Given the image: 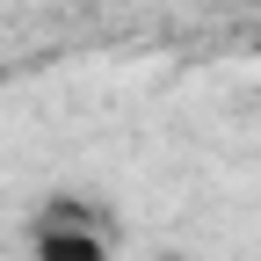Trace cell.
I'll use <instances>...</instances> for the list:
<instances>
[{
    "instance_id": "obj_2",
    "label": "cell",
    "mask_w": 261,
    "mask_h": 261,
    "mask_svg": "<svg viewBox=\"0 0 261 261\" xmlns=\"http://www.w3.org/2000/svg\"><path fill=\"white\" fill-rule=\"evenodd\" d=\"M0 87H8V65H0Z\"/></svg>"
},
{
    "instance_id": "obj_1",
    "label": "cell",
    "mask_w": 261,
    "mask_h": 261,
    "mask_svg": "<svg viewBox=\"0 0 261 261\" xmlns=\"http://www.w3.org/2000/svg\"><path fill=\"white\" fill-rule=\"evenodd\" d=\"M29 254L37 261H109V232L80 203H51L37 225H29Z\"/></svg>"
}]
</instances>
